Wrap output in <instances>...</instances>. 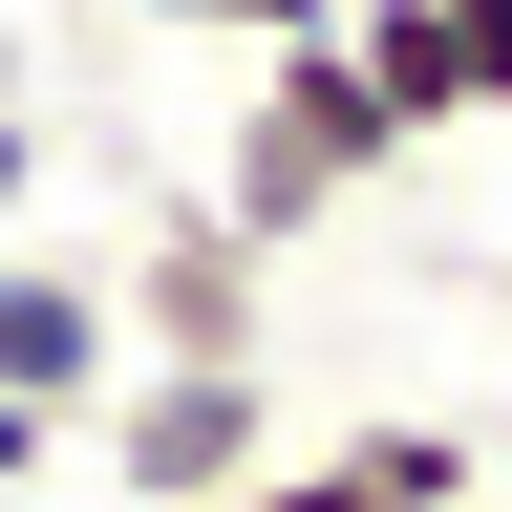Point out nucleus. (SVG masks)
I'll list each match as a JSON object with an SVG mask.
<instances>
[{"label":"nucleus","mask_w":512,"mask_h":512,"mask_svg":"<svg viewBox=\"0 0 512 512\" xmlns=\"http://www.w3.org/2000/svg\"><path fill=\"white\" fill-rule=\"evenodd\" d=\"M406 171V128L363 107V64L342 43H256V86H235V171H214V214L256 235V256H299L342 192H384Z\"/></svg>","instance_id":"1"},{"label":"nucleus","mask_w":512,"mask_h":512,"mask_svg":"<svg viewBox=\"0 0 512 512\" xmlns=\"http://www.w3.org/2000/svg\"><path fill=\"white\" fill-rule=\"evenodd\" d=\"M299 448L278 363H107V512H214Z\"/></svg>","instance_id":"2"},{"label":"nucleus","mask_w":512,"mask_h":512,"mask_svg":"<svg viewBox=\"0 0 512 512\" xmlns=\"http://www.w3.org/2000/svg\"><path fill=\"white\" fill-rule=\"evenodd\" d=\"M107 342L128 363H278V256H256L214 192H150L107 256Z\"/></svg>","instance_id":"3"},{"label":"nucleus","mask_w":512,"mask_h":512,"mask_svg":"<svg viewBox=\"0 0 512 512\" xmlns=\"http://www.w3.org/2000/svg\"><path fill=\"white\" fill-rule=\"evenodd\" d=\"M448 491H491V448H470V427H427V406H384V427L278 448V470L214 491V512H448Z\"/></svg>","instance_id":"4"},{"label":"nucleus","mask_w":512,"mask_h":512,"mask_svg":"<svg viewBox=\"0 0 512 512\" xmlns=\"http://www.w3.org/2000/svg\"><path fill=\"white\" fill-rule=\"evenodd\" d=\"M107 278H86V256H22V235H0V406H64V427H86L107 406Z\"/></svg>","instance_id":"5"},{"label":"nucleus","mask_w":512,"mask_h":512,"mask_svg":"<svg viewBox=\"0 0 512 512\" xmlns=\"http://www.w3.org/2000/svg\"><path fill=\"white\" fill-rule=\"evenodd\" d=\"M320 43L363 64V107L406 128V150H470V128H491V107H470V43H448V0H342Z\"/></svg>","instance_id":"6"},{"label":"nucleus","mask_w":512,"mask_h":512,"mask_svg":"<svg viewBox=\"0 0 512 512\" xmlns=\"http://www.w3.org/2000/svg\"><path fill=\"white\" fill-rule=\"evenodd\" d=\"M171 22H235V43H320L342 0H171Z\"/></svg>","instance_id":"7"},{"label":"nucleus","mask_w":512,"mask_h":512,"mask_svg":"<svg viewBox=\"0 0 512 512\" xmlns=\"http://www.w3.org/2000/svg\"><path fill=\"white\" fill-rule=\"evenodd\" d=\"M43 470H64V406H0V512H22Z\"/></svg>","instance_id":"8"},{"label":"nucleus","mask_w":512,"mask_h":512,"mask_svg":"<svg viewBox=\"0 0 512 512\" xmlns=\"http://www.w3.org/2000/svg\"><path fill=\"white\" fill-rule=\"evenodd\" d=\"M448 43H470V107H512V0H448Z\"/></svg>","instance_id":"9"},{"label":"nucleus","mask_w":512,"mask_h":512,"mask_svg":"<svg viewBox=\"0 0 512 512\" xmlns=\"http://www.w3.org/2000/svg\"><path fill=\"white\" fill-rule=\"evenodd\" d=\"M22 192H43V128H22V107H0V235H22Z\"/></svg>","instance_id":"10"},{"label":"nucleus","mask_w":512,"mask_h":512,"mask_svg":"<svg viewBox=\"0 0 512 512\" xmlns=\"http://www.w3.org/2000/svg\"><path fill=\"white\" fill-rule=\"evenodd\" d=\"M448 512H491V491H448Z\"/></svg>","instance_id":"11"},{"label":"nucleus","mask_w":512,"mask_h":512,"mask_svg":"<svg viewBox=\"0 0 512 512\" xmlns=\"http://www.w3.org/2000/svg\"><path fill=\"white\" fill-rule=\"evenodd\" d=\"M491 128H512V107H491Z\"/></svg>","instance_id":"12"}]
</instances>
